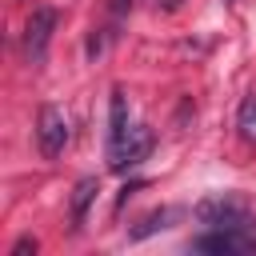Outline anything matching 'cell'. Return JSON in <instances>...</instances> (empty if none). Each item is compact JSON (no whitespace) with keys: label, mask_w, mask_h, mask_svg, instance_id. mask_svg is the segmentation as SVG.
I'll return each mask as SVG.
<instances>
[{"label":"cell","mask_w":256,"mask_h":256,"mask_svg":"<svg viewBox=\"0 0 256 256\" xmlns=\"http://www.w3.org/2000/svg\"><path fill=\"white\" fill-rule=\"evenodd\" d=\"M96 192H100L96 176H84V180H76V188H72V224H84V216H88V204L96 200Z\"/></svg>","instance_id":"7"},{"label":"cell","mask_w":256,"mask_h":256,"mask_svg":"<svg viewBox=\"0 0 256 256\" xmlns=\"http://www.w3.org/2000/svg\"><path fill=\"white\" fill-rule=\"evenodd\" d=\"M156 4H160V8H164V12H176V8H180V4H184V0H156Z\"/></svg>","instance_id":"12"},{"label":"cell","mask_w":256,"mask_h":256,"mask_svg":"<svg viewBox=\"0 0 256 256\" xmlns=\"http://www.w3.org/2000/svg\"><path fill=\"white\" fill-rule=\"evenodd\" d=\"M148 152H152V132H148L144 124H136V128L124 136V144H120L116 152H108V156H112V172H128V168H136Z\"/></svg>","instance_id":"5"},{"label":"cell","mask_w":256,"mask_h":256,"mask_svg":"<svg viewBox=\"0 0 256 256\" xmlns=\"http://www.w3.org/2000/svg\"><path fill=\"white\" fill-rule=\"evenodd\" d=\"M36 248H40V244H36L32 236H20V240L12 244V252H8V256H28V252H36Z\"/></svg>","instance_id":"10"},{"label":"cell","mask_w":256,"mask_h":256,"mask_svg":"<svg viewBox=\"0 0 256 256\" xmlns=\"http://www.w3.org/2000/svg\"><path fill=\"white\" fill-rule=\"evenodd\" d=\"M128 132H132V124H128V96L120 88H112V100H108V152H116Z\"/></svg>","instance_id":"6"},{"label":"cell","mask_w":256,"mask_h":256,"mask_svg":"<svg viewBox=\"0 0 256 256\" xmlns=\"http://www.w3.org/2000/svg\"><path fill=\"white\" fill-rule=\"evenodd\" d=\"M192 248H196V252H216V256H244V252H256V224L212 228V232L196 236Z\"/></svg>","instance_id":"2"},{"label":"cell","mask_w":256,"mask_h":256,"mask_svg":"<svg viewBox=\"0 0 256 256\" xmlns=\"http://www.w3.org/2000/svg\"><path fill=\"white\" fill-rule=\"evenodd\" d=\"M36 144L44 152V160H56L68 144V120L56 104H44L40 108V120H36Z\"/></svg>","instance_id":"3"},{"label":"cell","mask_w":256,"mask_h":256,"mask_svg":"<svg viewBox=\"0 0 256 256\" xmlns=\"http://www.w3.org/2000/svg\"><path fill=\"white\" fill-rule=\"evenodd\" d=\"M168 216H172L168 208H160V212H148V216L140 220V228H132V240H144V236H152L156 228H164V224H168Z\"/></svg>","instance_id":"9"},{"label":"cell","mask_w":256,"mask_h":256,"mask_svg":"<svg viewBox=\"0 0 256 256\" xmlns=\"http://www.w3.org/2000/svg\"><path fill=\"white\" fill-rule=\"evenodd\" d=\"M52 28H56V8H32L28 24H24V56L28 64H40L44 52H48V40H52Z\"/></svg>","instance_id":"4"},{"label":"cell","mask_w":256,"mask_h":256,"mask_svg":"<svg viewBox=\"0 0 256 256\" xmlns=\"http://www.w3.org/2000/svg\"><path fill=\"white\" fill-rule=\"evenodd\" d=\"M196 220L208 228H240V224H252V208L236 192H216L196 204Z\"/></svg>","instance_id":"1"},{"label":"cell","mask_w":256,"mask_h":256,"mask_svg":"<svg viewBox=\"0 0 256 256\" xmlns=\"http://www.w3.org/2000/svg\"><path fill=\"white\" fill-rule=\"evenodd\" d=\"M236 128H240V136H244L248 144H256V92H248V96L240 100V108H236Z\"/></svg>","instance_id":"8"},{"label":"cell","mask_w":256,"mask_h":256,"mask_svg":"<svg viewBox=\"0 0 256 256\" xmlns=\"http://www.w3.org/2000/svg\"><path fill=\"white\" fill-rule=\"evenodd\" d=\"M132 8V0H112V16H124Z\"/></svg>","instance_id":"11"}]
</instances>
